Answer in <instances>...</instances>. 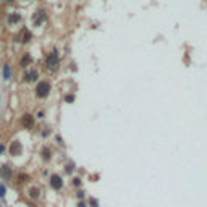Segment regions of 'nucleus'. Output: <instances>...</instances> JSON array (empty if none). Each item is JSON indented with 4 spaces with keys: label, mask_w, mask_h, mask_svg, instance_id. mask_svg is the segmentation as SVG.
Here are the masks:
<instances>
[{
    "label": "nucleus",
    "mask_w": 207,
    "mask_h": 207,
    "mask_svg": "<svg viewBox=\"0 0 207 207\" xmlns=\"http://www.w3.org/2000/svg\"><path fill=\"white\" fill-rule=\"evenodd\" d=\"M5 193H7L5 186H3V185H0V197H3V196H5Z\"/></svg>",
    "instance_id": "12"
},
{
    "label": "nucleus",
    "mask_w": 207,
    "mask_h": 207,
    "mask_svg": "<svg viewBox=\"0 0 207 207\" xmlns=\"http://www.w3.org/2000/svg\"><path fill=\"white\" fill-rule=\"evenodd\" d=\"M73 183H74V185H76V186H79V185H81V180H79V178H74V180H73Z\"/></svg>",
    "instance_id": "15"
},
{
    "label": "nucleus",
    "mask_w": 207,
    "mask_h": 207,
    "mask_svg": "<svg viewBox=\"0 0 207 207\" xmlns=\"http://www.w3.org/2000/svg\"><path fill=\"white\" fill-rule=\"evenodd\" d=\"M78 207H86V206H84V204H83V202H81V204H79Z\"/></svg>",
    "instance_id": "18"
},
{
    "label": "nucleus",
    "mask_w": 207,
    "mask_h": 207,
    "mask_svg": "<svg viewBox=\"0 0 207 207\" xmlns=\"http://www.w3.org/2000/svg\"><path fill=\"white\" fill-rule=\"evenodd\" d=\"M19 19H21V16H19L18 13H15V15H10V16H8V23H10V25H11V23H18Z\"/></svg>",
    "instance_id": "10"
},
{
    "label": "nucleus",
    "mask_w": 207,
    "mask_h": 207,
    "mask_svg": "<svg viewBox=\"0 0 207 207\" xmlns=\"http://www.w3.org/2000/svg\"><path fill=\"white\" fill-rule=\"evenodd\" d=\"M44 19H45V11H44V10H37V11H36V16H34V26L42 25Z\"/></svg>",
    "instance_id": "5"
},
{
    "label": "nucleus",
    "mask_w": 207,
    "mask_h": 207,
    "mask_svg": "<svg viewBox=\"0 0 207 207\" xmlns=\"http://www.w3.org/2000/svg\"><path fill=\"white\" fill-rule=\"evenodd\" d=\"M66 172H68V173H71V172H73V165H68V167H66Z\"/></svg>",
    "instance_id": "16"
},
{
    "label": "nucleus",
    "mask_w": 207,
    "mask_h": 207,
    "mask_svg": "<svg viewBox=\"0 0 207 207\" xmlns=\"http://www.w3.org/2000/svg\"><path fill=\"white\" fill-rule=\"evenodd\" d=\"M44 159H45V160H49V159H50V155H49V150H44Z\"/></svg>",
    "instance_id": "13"
},
{
    "label": "nucleus",
    "mask_w": 207,
    "mask_h": 207,
    "mask_svg": "<svg viewBox=\"0 0 207 207\" xmlns=\"http://www.w3.org/2000/svg\"><path fill=\"white\" fill-rule=\"evenodd\" d=\"M29 193H31V197H33V199L39 197V189H37V188H33V189L29 191Z\"/></svg>",
    "instance_id": "11"
},
{
    "label": "nucleus",
    "mask_w": 207,
    "mask_h": 207,
    "mask_svg": "<svg viewBox=\"0 0 207 207\" xmlns=\"http://www.w3.org/2000/svg\"><path fill=\"white\" fill-rule=\"evenodd\" d=\"M23 125H25L26 128H33V126H34V118H33V115L26 113L25 117H23Z\"/></svg>",
    "instance_id": "8"
},
{
    "label": "nucleus",
    "mask_w": 207,
    "mask_h": 207,
    "mask_svg": "<svg viewBox=\"0 0 207 207\" xmlns=\"http://www.w3.org/2000/svg\"><path fill=\"white\" fill-rule=\"evenodd\" d=\"M65 101H66V102H73V101H74V97H73V95H66Z\"/></svg>",
    "instance_id": "14"
},
{
    "label": "nucleus",
    "mask_w": 207,
    "mask_h": 207,
    "mask_svg": "<svg viewBox=\"0 0 207 207\" xmlns=\"http://www.w3.org/2000/svg\"><path fill=\"white\" fill-rule=\"evenodd\" d=\"M37 78H39L37 70H28L26 73H25V76H23V79H25L26 83H33V81H36Z\"/></svg>",
    "instance_id": "4"
},
{
    "label": "nucleus",
    "mask_w": 207,
    "mask_h": 207,
    "mask_svg": "<svg viewBox=\"0 0 207 207\" xmlns=\"http://www.w3.org/2000/svg\"><path fill=\"white\" fill-rule=\"evenodd\" d=\"M58 65H60V58H58L57 50H54L52 54L47 55V58H45V66H47V70L55 71V70L58 68Z\"/></svg>",
    "instance_id": "1"
},
{
    "label": "nucleus",
    "mask_w": 207,
    "mask_h": 207,
    "mask_svg": "<svg viewBox=\"0 0 207 207\" xmlns=\"http://www.w3.org/2000/svg\"><path fill=\"white\" fill-rule=\"evenodd\" d=\"M50 92V83H47V81H39L37 83V86H36V95L37 97H47Z\"/></svg>",
    "instance_id": "2"
},
{
    "label": "nucleus",
    "mask_w": 207,
    "mask_h": 207,
    "mask_svg": "<svg viewBox=\"0 0 207 207\" xmlns=\"http://www.w3.org/2000/svg\"><path fill=\"white\" fill-rule=\"evenodd\" d=\"M10 154H11V155H19V154H21V144H19L18 141L11 142V146H10Z\"/></svg>",
    "instance_id": "7"
},
{
    "label": "nucleus",
    "mask_w": 207,
    "mask_h": 207,
    "mask_svg": "<svg viewBox=\"0 0 207 207\" xmlns=\"http://www.w3.org/2000/svg\"><path fill=\"white\" fill-rule=\"evenodd\" d=\"M2 152H3V144L0 142V154H2Z\"/></svg>",
    "instance_id": "17"
},
{
    "label": "nucleus",
    "mask_w": 207,
    "mask_h": 207,
    "mask_svg": "<svg viewBox=\"0 0 207 207\" xmlns=\"http://www.w3.org/2000/svg\"><path fill=\"white\" fill-rule=\"evenodd\" d=\"M2 73H3V79H5V81H8V79L11 78V66H10V63H5V65H3Z\"/></svg>",
    "instance_id": "9"
},
{
    "label": "nucleus",
    "mask_w": 207,
    "mask_h": 207,
    "mask_svg": "<svg viewBox=\"0 0 207 207\" xmlns=\"http://www.w3.org/2000/svg\"><path fill=\"white\" fill-rule=\"evenodd\" d=\"M11 173H13V172H11V168H10L8 165L0 167V176H2V178H5V180H10V178H11Z\"/></svg>",
    "instance_id": "6"
},
{
    "label": "nucleus",
    "mask_w": 207,
    "mask_h": 207,
    "mask_svg": "<svg viewBox=\"0 0 207 207\" xmlns=\"http://www.w3.org/2000/svg\"><path fill=\"white\" fill-rule=\"evenodd\" d=\"M25 2H28V0H25Z\"/></svg>",
    "instance_id": "19"
},
{
    "label": "nucleus",
    "mask_w": 207,
    "mask_h": 207,
    "mask_svg": "<svg viewBox=\"0 0 207 207\" xmlns=\"http://www.w3.org/2000/svg\"><path fill=\"white\" fill-rule=\"evenodd\" d=\"M50 186H52L54 189H62L63 180H62L60 175H52V176H50Z\"/></svg>",
    "instance_id": "3"
}]
</instances>
